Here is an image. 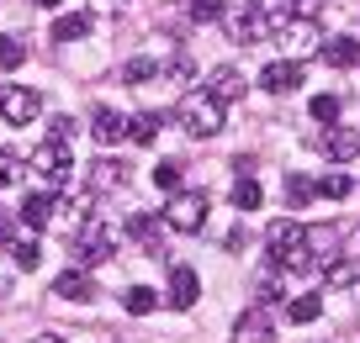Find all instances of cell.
<instances>
[{
	"label": "cell",
	"instance_id": "cell-39",
	"mask_svg": "<svg viewBox=\"0 0 360 343\" xmlns=\"http://www.w3.org/2000/svg\"><path fill=\"white\" fill-rule=\"evenodd\" d=\"M244 243H249V233H244V222H238L233 233H228V254H244Z\"/></svg>",
	"mask_w": 360,
	"mask_h": 343
},
{
	"label": "cell",
	"instance_id": "cell-29",
	"mask_svg": "<svg viewBox=\"0 0 360 343\" xmlns=\"http://www.w3.org/2000/svg\"><path fill=\"white\" fill-rule=\"evenodd\" d=\"M122 307L133 311V317H148V311L159 307V296H154V290H148V285H133V290H127V296H122Z\"/></svg>",
	"mask_w": 360,
	"mask_h": 343
},
{
	"label": "cell",
	"instance_id": "cell-10",
	"mask_svg": "<svg viewBox=\"0 0 360 343\" xmlns=\"http://www.w3.org/2000/svg\"><path fill=\"white\" fill-rule=\"evenodd\" d=\"M53 296H58V301H96V296H101V290H96V280H90V269H75V264H69L64 275L53 280Z\"/></svg>",
	"mask_w": 360,
	"mask_h": 343
},
{
	"label": "cell",
	"instance_id": "cell-14",
	"mask_svg": "<svg viewBox=\"0 0 360 343\" xmlns=\"http://www.w3.org/2000/svg\"><path fill=\"white\" fill-rule=\"evenodd\" d=\"M318 58H323L328 69H360V43L355 37H328V43L318 48Z\"/></svg>",
	"mask_w": 360,
	"mask_h": 343
},
{
	"label": "cell",
	"instance_id": "cell-19",
	"mask_svg": "<svg viewBox=\"0 0 360 343\" xmlns=\"http://www.w3.org/2000/svg\"><path fill=\"white\" fill-rule=\"evenodd\" d=\"M159 133H165V111H138V116H127V137H133V143H154Z\"/></svg>",
	"mask_w": 360,
	"mask_h": 343
},
{
	"label": "cell",
	"instance_id": "cell-38",
	"mask_svg": "<svg viewBox=\"0 0 360 343\" xmlns=\"http://www.w3.org/2000/svg\"><path fill=\"white\" fill-rule=\"evenodd\" d=\"M169 79H175V85H186V79H191V58H175V64H169Z\"/></svg>",
	"mask_w": 360,
	"mask_h": 343
},
{
	"label": "cell",
	"instance_id": "cell-9",
	"mask_svg": "<svg viewBox=\"0 0 360 343\" xmlns=\"http://www.w3.org/2000/svg\"><path fill=\"white\" fill-rule=\"evenodd\" d=\"M196 296H202V275H196L191 264H175V269H169V307H175V311H191Z\"/></svg>",
	"mask_w": 360,
	"mask_h": 343
},
{
	"label": "cell",
	"instance_id": "cell-26",
	"mask_svg": "<svg viewBox=\"0 0 360 343\" xmlns=\"http://www.w3.org/2000/svg\"><path fill=\"white\" fill-rule=\"evenodd\" d=\"M22 175H27L22 154H11V148H0V190H11V185H22Z\"/></svg>",
	"mask_w": 360,
	"mask_h": 343
},
{
	"label": "cell",
	"instance_id": "cell-37",
	"mask_svg": "<svg viewBox=\"0 0 360 343\" xmlns=\"http://www.w3.org/2000/svg\"><path fill=\"white\" fill-rule=\"evenodd\" d=\"M75 116H53V122H48V137H53V143H75Z\"/></svg>",
	"mask_w": 360,
	"mask_h": 343
},
{
	"label": "cell",
	"instance_id": "cell-28",
	"mask_svg": "<svg viewBox=\"0 0 360 343\" xmlns=\"http://www.w3.org/2000/svg\"><path fill=\"white\" fill-rule=\"evenodd\" d=\"M307 201H313V180H307V175H286V206L302 211Z\"/></svg>",
	"mask_w": 360,
	"mask_h": 343
},
{
	"label": "cell",
	"instance_id": "cell-31",
	"mask_svg": "<svg viewBox=\"0 0 360 343\" xmlns=\"http://www.w3.org/2000/svg\"><path fill=\"white\" fill-rule=\"evenodd\" d=\"M233 206H238V211H255V206H259V185H255L249 175L233 180Z\"/></svg>",
	"mask_w": 360,
	"mask_h": 343
},
{
	"label": "cell",
	"instance_id": "cell-20",
	"mask_svg": "<svg viewBox=\"0 0 360 343\" xmlns=\"http://www.w3.org/2000/svg\"><path fill=\"white\" fill-rule=\"evenodd\" d=\"M302 243H307V254H328V259L339 254V233L328 227V222H313V227H302Z\"/></svg>",
	"mask_w": 360,
	"mask_h": 343
},
{
	"label": "cell",
	"instance_id": "cell-35",
	"mask_svg": "<svg viewBox=\"0 0 360 343\" xmlns=\"http://www.w3.org/2000/svg\"><path fill=\"white\" fill-rule=\"evenodd\" d=\"M286 16H297V22H318V16H323V0H286Z\"/></svg>",
	"mask_w": 360,
	"mask_h": 343
},
{
	"label": "cell",
	"instance_id": "cell-25",
	"mask_svg": "<svg viewBox=\"0 0 360 343\" xmlns=\"http://www.w3.org/2000/svg\"><path fill=\"white\" fill-rule=\"evenodd\" d=\"M180 175H186V164H180V159H159V164H154V185L169 190V196L180 190Z\"/></svg>",
	"mask_w": 360,
	"mask_h": 343
},
{
	"label": "cell",
	"instance_id": "cell-6",
	"mask_svg": "<svg viewBox=\"0 0 360 343\" xmlns=\"http://www.w3.org/2000/svg\"><path fill=\"white\" fill-rule=\"evenodd\" d=\"M217 22L228 27V37H233V43H259V37L270 32V16H259L255 6H238V11H228V6H223V16H217Z\"/></svg>",
	"mask_w": 360,
	"mask_h": 343
},
{
	"label": "cell",
	"instance_id": "cell-44",
	"mask_svg": "<svg viewBox=\"0 0 360 343\" xmlns=\"http://www.w3.org/2000/svg\"><path fill=\"white\" fill-rule=\"evenodd\" d=\"M349 290H355V296H360V275H355V280H349Z\"/></svg>",
	"mask_w": 360,
	"mask_h": 343
},
{
	"label": "cell",
	"instance_id": "cell-3",
	"mask_svg": "<svg viewBox=\"0 0 360 343\" xmlns=\"http://www.w3.org/2000/svg\"><path fill=\"white\" fill-rule=\"evenodd\" d=\"M207 211H212L207 190H175L169 206H165V227H169V233H202V227H207Z\"/></svg>",
	"mask_w": 360,
	"mask_h": 343
},
{
	"label": "cell",
	"instance_id": "cell-36",
	"mask_svg": "<svg viewBox=\"0 0 360 343\" xmlns=\"http://www.w3.org/2000/svg\"><path fill=\"white\" fill-rule=\"evenodd\" d=\"M249 6H255L259 16H270V27H286V22H292V16H286V0H249Z\"/></svg>",
	"mask_w": 360,
	"mask_h": 343
},
{
	"label": "cell",
	"instance_id": "cell-12",
	"mask_svg": "<svg viewBox=\"0 0 360 343\" xmlns=\"http://www.w3.org/2000/svg\"><path fill=\"white\" fill-rule=\"evenodd\" d=\"M16 217H22L27 227H32V233H43L48 222L58 217V196H48V190H37V196H27V201H22V211H16Z\"/></svg>",
	"mask_w": 360,
	"mask_h": 343
},
{
	"label": "cell",
	"instance_id": "cell-41",
	"mask_svg": "<svg viewBox=\"0 0 360 343\" xmlns=\"http://www.w3.org/2000/svg\"><path fill=\"white\" fill-rule=\"evenodd\" d=\"M37 343H64V338H58V332H43V338H37Z\"/></svg>",
	"mask_w": 360,
	"mask_h": 343
},
{
	"label": "cell",
	"instance_id": "cell-24",
	"mask_svg": "<svg viewBox=\"0 0 360 343\" xmlns=\"http://www.w3.org/2000/svg\"><path fill=\"white\" fill-rule=\"evenodd\" d=\"M11 259H16V269H37L43 264V248H37V238H11Z\"/></svg>",
	"mask_w": 360,
	"mask_h": 343
},
{
	"label": "cell",
	"instance_id": "cell-16",
	"mask_svg": "<svg viewBox=\"0 0 360 343\" xmlns=\"http://www.w3.org/2000/svg\"><path fill=\"white\" fill-rule=\"evenodd\" d=\"M90 133H96V143H117V137H127V116H117L112 106H96L90 111Z\"/></svg>",
	"mask_w": 360,
	"mask_h": 343
},
{
	"label": "cell",
	"instance_id": "cell-22",
	"mask_svg": "<svg viewBox=\"0 0 360 343\" xmlns=\"http://www.w3.org/2000/svg\"><path fill=\"white\" fill-rule=\"evenodd\" d=\"M318 317H323V296H292L286 301V322H297V328H307Z\"/></svg>",
	"mask_w": 360,
	"mask_h": 343
},
{
	"label": "cell",
	"instance_id": "cell-11",
	"mask_svg": "<svg viewBox=\"0 0 360 343\" xmlns=\"http://www.w3.org/2000/svg\"><path fill=\"white\" fill-rule=\"evenodd\" d=\"M292 243H302V222H292V217H276L265 227V248H270V264H276V259L286 254V248Z\"/></svg>",
	"mask_w": 360,
	"mask_h": 343
},
{
	"label": "cell",
	"instance_id": "cell-34",
	"mask_svg": "<svg viewBox=\"0 0 360 343\" xmlns=\"http://www.w3.org/2000/svg\"><path fill=\"white\" fill-rule=\"evenodd\" d=\"M313 122H339V95H313Z\"/></svg>",
	"mask_w": 360,
	"mask_h": 343
},
{
	"label": "cell",
	"instance_id": "cell-5",
	"mask_svg": "<svg viewBox=\"0 0 360 343\" xmlns=\"http://www.w3.org/2000/svg\"><path fill=\"white\" fill-rule=\"evenodd\" d=\"M32 169L48 180V185H69V180H75V154H69V143H53V137H48V143L32 154Z\"/></svg>",
	"mask_w": 360,
	"mask_h": 343
},
{
	"label": "cell",
	"instance_id": "cell-7",
	"mask_svg": "<svg viewBox=\"0 0 360 343\" xmlns=\"http://www.w3.org/2000/svg\"><path fill=\"white\" fill-rule=\"evenodd\" d=\"M233 343H276V317L265 307H244L233 322Z\"/></svg>",
	"mask_w": 360,
	"mask_h": 343
},
{
	"label": "cell",
	"instance_id": "cell-18",
	"mask_svg": "<svg viewBox=\"0 0 360 343\" xmlns=\"http://www.w3.org/2000/svg\"><path fill=\"white\" fill-rule=\"evenodd\" d=\"M159 233H165V217H154V211H133L127 217V238H138V243L159 248Z\"/></svg>",
	"mask_w": 360,
	"mask_h": 343
},
{
	"label": "cell",
	"instance_id": "cell-32",
	"mask_svg": "<svg viewBox=\"0 0 360 343\" xmlns=\"http://www.w3.org/2000/svg\"><path fill=\"white\" fill-rule=\"evenodd\" d=\"M186 16H191V22H217V16H223V0H186Z\"/></svg>",
	"mask_w": 360,
	"mask_h": 343
},
{
	"label": "cell",
	"instance_id": "cell-40",
	"mask_svg": "<svg viewBox=\"0 0 360 343\" xmlns=\"http://www.w3.org/2000/svg\"><path fill=\"white\" fill-rule=\"evenodd\" d=\"M0 243H11V211L0 206Z\"/></svg>",
	"mask_w": 360,
	"mask_h": 343
},
{
	"label": "cell",
	"instance_id": "cell-33",
	"mask_svg": "<svg viewBox=\"0 0 360 343\" xmlns=\"http://www.w3.org/2000/svg\"><path fill=\"white\" fill-rule=\"evenodd\" d=\"M22 64H27V43L6 37V43H0V69H22Z\"/></svg>",
	"mask_w": 360,
	"mask_h": 343
},
{
	"label": "cell",
	"instance_id": "cell-23",
	"mask_svg": "<svg viewBox=\"0 0 360 343\" xmlns=\"http://www.w3.org/2000/svg\"><path fill=\"white\" fill-rule=\"evenodd\" d=\"M85 32H90V16H85V11L58 16V22H53V43H79Z\"/></svg>",
	"mask_w": 360,
	"mask_h": 343
},
{
	"label": "cell",
	"instance_id": "cell-1",
	"mask_svg": "<svg viewBox=\"0 0 360 343\" xmlns=\"http://www.w3.org/2000/svg\"><path fill=\"white\" fill-rule=\"evenodd\" d=\"M175 122L186 127L191 137H217V133H223V100H212L207 90H191V95H180Z\"/></svg>",
	"mask_w": 360,
	"mask_h": 343
},
{
	"label": "cell",
	"instance_id": "cell-42",
	"mask_svg": "<svg viewBox=\"0 0 360 343\" xmlns=\"http://www.w3.org/2000/svg\"><path fill=\"white\" fill-rule=\"evenodd\" d=\"M37 6H48V11H53V6H64V0H37Z\"/></svg>",
	"mask_w": 360,
	"mask_h": 343
},
{
	"label": "cell",
	"instance_id": "cell-43",
	"mask_svg": "<svg viewBox=\"0 0 360 343\" xmlns=\"http://www.w3.org/2000/svg\"><path fill=\"white\" fill-rule=\"evenodd\" d=\"M96 6H101V11H112V6H117V0H96Z\"/></svg>",
	"mask_w": 360,
	"mask_h": 343
},
{
	"label": "cell",
	"instance_id": "cell-15",
	"mask_svg": "<svg viewBox=\"0 0 360 343\" xmlns=\"http://www.w3.org/2000/svg\"><path fill=\"white\" fill-rule=\"evenodd\" d=\"M207 95H212V100H223V106H228V100H238V95H244V74H238L233 64L212 69V79H207Z\"/></svg>",
	"mask_w": 360,
	"mask_h": 343
},
{
	"label": "cell",
	"instance_id": "cell-13",
	"mask_svg": "<svg viewBox=\"0 0 360 343\" xmlns=\"http://www.w3.org/2000/svg\"><path fill=\"white\" fill-rule=\"evenodd\" d=\"M318 148L328 154V164H349V159L360 154V133H349V127H328Z\"/></svg>",
	"mask_w": 360,
	"mask_h": 343
},
{
	"label": "cell",
	"instance_id": "cell-27",
	"mask_svg": "<svg viewBox=\"0 0 360 343\" xmlns=\"http://www.w3.org/2000/svg\"><path fill=\"white\" fill-rule=\"evenodd\" d=\"M313 196H323V201H345L349 196V175H323V180H313Z\"/></svg>",
	"mask_w": 360,
	"mask_h": 343
},
{
	"label": "cell",
	"instance_id": "cell-2",
	"mask_svg": "<svg viewBox=\"0 0 360 343\" xmlns=\"http://www.w3.org/2000/svg\"><path fill=\"white\" fill-rule=\"evenodd\" d=\"M117 254V233L106 227L101 217H85V227H79V238H75V269H96V264H106V259Z\"/></svg>",
	"mask_w": 360,
	"mask_h": 343
},
{
	"label": "cell",
	"instance_id": "cell-30",
	"mask_svg": "<svg viewBox=\"0 0 360 343\" xmlns=\"http://www.w3.org/2000/svg\"><path fill=\"white\" fill-rule=\"evenodd\" d=\"M154 74H159V58H127V69H122L127 85H148Z\"/></svg>",
	"mask_w": 360,
	"mask_h": 343
},
{
	"label": "cell",
	"instance_id": "cell-4",
	"mask_svg": "<svg viewBox=\"0 0 360 343\" xmlns=\"http://www.w3.org/2000/svg\"><path fill=\"white\" fill-rule=\"evenodd\" d=\"M0 116L11 127H32L43 116V95L32 85H0Z\"/></svg>",
	"mask_w": 360,
	"mask_h": 343
},
{
	"label": "cell",
	"instance_id": "cell-8",
	"mask_svg": "<svg viewBox=\"0 0 360 343\" xmlns=\"http://www.w3.org/2000/svg\"><path fill=\"white\" fill-rule=\"evenodd\" d=\"M259 85H265L270 95H292V90L302 85V64H297V58H276V64L259 69Z\"/></svg>",
	"mask_w": 360,
	"mask_h": 343
},
{
	"label": "cell",
	"instance_id": "cell-21",
	"mask_svg": "<svg viewBox=\"0 0 360 343\" xmlns=\"http://www.w3.org/2000/svg\"><path fill=\"white\" fill-rule=\"evenodd\" d=\"M281 301H286V280L276 275V264H270L265 275L255 280V307H281Z\"/></svg>",
	"mask_w": 360,
	"mask_h": 343
},
{
	"label": "cell",
	"instance_id": "cell-17",
	"mask_svg": "<svg viewBox=\"0 0 360 343\" xmlns=\"http://www.w3.org/2000/svg\"><path fill=\"white\" fill-rule=\"evenodd\" d=\"M117 185H127V164L122 159H96L90 164V190H117Z\"/></svg>",
	"mask_w": 360,
	"mask_h": 343
}]
</instances>
